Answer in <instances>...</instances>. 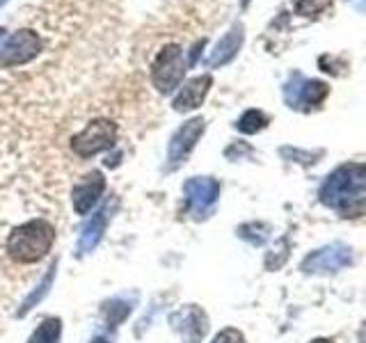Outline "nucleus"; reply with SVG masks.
<instances>
[{
    "mask_svg": "<svg viewBox=\"0 0 366 343\" xmlns=\"http://www.w3.org/2000/svg\"><path fill=\"white\" fill-rule=\"evenodd\" d=\"M318 197L341 217L366 215V163H346L330 172Z\"/></svg>",
    "mask_w": 366,
    "mask_h": 343,
    "instance_id": "1",
    "label": "nucleus"
},
{
    "mask_svg": "<svg viewBox=\"0 0 366 343\" xmlns=\"http://www.w3.org/2000/svg\"><path fill=\"white\" fill-rule=\"evenodd\" d=\"M55 229L44 217H34L11 229L7 238V254L16 263H37L51 252Z\"/></svg>",
    "mask_w": 366,
    "mask_h": 343,
    "instance_id": "2",
    "label": "nucleus"
},
{
    "mask_svg": "<svg viewBox=\"0 0 366 343\" xmlns=\"http://www.w3.org/2000/svg\"><path fill=\"white\" fill-rule=\"evenodd\" d=\"M119 129L110 119H94L89 121L80 133L71 137V151L78 158H92L101 151H108L117 142Z\"/></svg>",
    "mask_w": 366,
    "mask_h": 343,
    "instance_id": "3",
    "label": "nucleus"
},
{
    "mask_svg": "<svg viewBox=\"0 0 366 343\" xmlns=\"http://www.w3.org/2000/svg\"><path fill=\"white\" fill-rule=\"evenodd\" d=\"M188 62L183 60V51L179 44H167L163 51L156 55L152 64V83L160 94H172L179 85L183 76H186Z\"/></svg>",
    "mask_w": 366,
    "mask_h": 343,
    "instance_id": "4",
    "label": "nucleus"
},
{
    "mask_svg": "<svg viewBox=\"0 0 366 343\" xmlns=\"http://www.w3.org/2000/svg\"><path fill=\"white\" fill-rule=\"evenodd\" d=\"M330 96V85L323 80H309L300 74H293L284 85V101L286 106L300 112L318 110Z\"/></svg>",
    "mask_w": 366,
    "mask_h": 343,
    "instance_id": "5",
    "label": "nucleus"
},
{
    "mask_svg": "<svg viewBox=\"0 0 366 343\" xmlns=\"http://www.w3.org/2000/svg\"><path fill=\"white\" fill-rule=\"evenodd\" d=\"M41 49H44V39L39 32H34L30 28H21L16 32H11L5 39V44L0 46V69L28 64L41 53Z\"/></svg>",
    "mask_w": 366,
    "mask_h": 343,
    "instance_id": "6",
    "label": "nucleus"
},
{
    "mask_svg": "<svg viewBox=\"0 0 366 343\" xmlns=\"http://www.w3.org/2000/svg\"><path fill=\"white\" fill-rule=\"evenodd\" d=\"M183 194H186V202H188V209H190L192 217L204 220V217L211 215L217 197H220V183L211 177L190 179L186 186H183Z\"/></svg>",
    "mask_w": 366,
    "mask_h": 343,
    "instance_id": "7",
    "label": "nucleus"
},
{
    "mask_svg": "<svg viewBox=\"0 0 366 343\" xmlns=\"http://www.w3.org/2000/svg\"><path fill=\"white\" fill-rule=\"evenodd\" d=\"M350 263H352V249L348 245L332 243V245H325L312 252V254L302 261L300 268L305 272L325 274V272H339L341 268L350 266Z\"/></svg>",
    "mask_w": 366,
    "mask_h": 343,
    "instance_id": "8",
    "label": "nucleus"
},
{
    "mask_svg": "<svg viewBox=\"0 0 366 343\" xmlns=\"http://www.w3.org/2000/svg\"><path fill=\"white\" fill-rule=\"evenodd\" d=\"M169 323L181 334L183 343H199L206 332H209V316L197 304L179 309L177 314L169 316Z\"/></svg>",
    "mask_w": 366,
    "mask_h": 343,
    "instance_id": "9",
    "label": "nucleus"
},
{
    "mask_svg": "<svg viewBox=\"0 0 366 343\" xmlns=\"http://www.w3.org/2000/svg\"><path fill=\"white\" fill-rule=\"evenodd\" d=\"M204 129H206V121L202 117H197V119H188L174 135H172L169 154H167L169 167H179L181 163H186L188 156L192 154V149L197 146Z\"/></svg>",
    "mask_w": 366,
    "mask_h": 343,
    "instance_id": "10",
    "label": "nucleus"
},
{
    "mask_svg": "<svg viewBox=\"0 0 366 343\" xmlns=\"http://www.w3.org/2000/svg\"><path fill=\"white\" fill-rule=\"evenodd\" d=\"M106 190V177L99 169H92L80 179L71 190V202L78 215H87Z\"/></svg>",
    "mask_w": 366,
    "mask_h": 343,
    "instance_id": "11",
    "label": "nucleus"
},
{
    "mask_svg": "<svg viewBox=\"0 0 366 343\" xmlns=\"http://www.w3.org/2000/svg\"><path fill=\"white\" fill-rule=\"evenodd\" d=\"M211 85H213V78L209 74L188 80V83L181 87L179 94L174 96V103H172V106H174L177 112H190L194 108H199L206 94H209Z\"/></svg>",
    "mask_w": 366,
    "mask_h": 343,
    "instance_id": "12",
    "label": "nucleus"
},
{
    "mask_svg": "<svg viewBox=\"0 0 366 343\" xmlns=\"http://www.w3.org/2000/svg\"><path fill=\"white\" fill-rule=\"evenodd\" d=\"M240 46H243V26L236 23V26L215 44V49H213V53L209 57V64L211 66H222L227 62H232L236 57V53L240 51Z\"/></svg>",
    "mask_w": 366,
    "mask_h": 343,
    "instance_id": "13",
    "label": "nucleus"
},
{
    "mask_svg": "<svg viewBox=\"0 0 366 343\" xmlns=\"http://www.w3.org/2000/svg\"><path fill=\"white\" fill-rule=\"evenodd\" d=\"M106 222H108V211L103 209L99 211L92 220L85 222L83 227V232H80V238H78V254H87V252H92L97 245H99V240L103 238V229H106Z\"/></svg>",
    "mask_w": 366,
    "mask_h": 343,
    "instance_id": "14",
    "label": "nucleus"
},
{
    "mask_svg": "<svg viewBox=\"0 0 366 343\" xmlns=\"http://www.w3.org/2000/svg\"><path fill=\"white\" fill-rule=\"evenodd\" d=\"M62 323L60 318H46L39 323V327L32 332L28 343H60Z\"/></svg>",
    "mask_w": 366,
    "mask_h": 343,
    "instance_id": "15",
    "label": "nucleus"
},
{
    "mask_svg": "<svg viewBox=\"0 0 366 343\" xmlns=\"http://www.w3.org/2000/svg\"><path fill=\"white\" fill-rule=\"evenodd\" d=\"M268 114L266 112H261V110H247L243 117H240L236 121V129L240 133H245V135H254L259 131H263L268 126Z\"/></svg>",
    "mask_w": 366,
    "mask_h": 343,
    "instance_id": "16",
    "label": "nucleus"
},
{
    "mask_svg": "<svg viewBox=\"0 0 366 343\" xmlns=\"http://www.w3.org/2000/svg\"><path fill=\"white\" fill-rule=\"evenodd\" d=\"M101 312H103V316H106L108 327L114 329L126 316H129V312H131V302L122 300V297H114V300H108L106 304H103Z\"/></svg>",
    "mask_w": 366,
    "mask_h": 343,
    "instance_id": "17",
    "label": "nucleus"
},
{
    "mask_svg": "<svg viewBox=\"0 0 366 343\" xmlns=\"http://www.w3.org/2000/svg\"><path fill=\"white\" fill-rule=\"evenodd\" d=\"M332 7V0H297L295 3V14L305 19H318L320 14Z\"/></svg>",
    "mask_w": 366,
    "mask_h": 343,
    "instance_id": "18",
    "label": "nucleus"
},
{
    "mask_svg": "<svg viewBox=\"0 0 366 343\" xmlns=\"http://www.w3.org/2000/svg\"><path fill=\"white\" fill-rule=\"evenodd\" d=\"M53 277H55V272L51 270V272H49V274H46V277H44V279H41V282L37 284V289H34V291H32V293H30V295L26 297V302H23V307H21V312H19L21 316H23V314H26V312H28V309H30V307H34V304H37V302L41 300V297H44L46 293H49V286H51Z\"/></svg>",
    "mask_w": 366,
    "mask_h": 343,
    "instance_id": "19",
    "label": "nucleus"
},
{
    "mask_svg": "<svg viewBox=\"0 0 366 343\" xmlns=\"http://www.w3.org/2000/svg\"><path fill=\"white\" fill-rule=\"evenodd\" d=\"M213 343H247L245 337H243V332H238L234 327H227L222 332H217Z\"/></svg>",
    "mask_w": 366,
    "mask_h": 343,
    "instance_id": "20",
    "label": "nucleus"
},
{
    "mask_svg": "<svg viewBox=\"0 0 366 343\" xmlns=\"http://www.w3.org/2000/svg\"><path fill=\"white\" fill-rule=\"evenodd\" d=\"M346 3H350L357 11H366V0H346Z\"/></svg>",
    "mask_w": 366,
    "mask_h": 343,
    "instance_id": "21",
    "label": "nucleus"
},
{
    "mask_svg": "<svg viewBox=\"0 0 366 343\" xmlns=\"http://www.w3.org/2000/svg\"><path fill=\"white\" fill-rule=\"evenodd\" d=\"M312 343H335V341H332V339H314Z\"/></svg>",
    "mask_w": 366,
    "mask_h": 343,
    "instance_id": "22",
    "label": "nucleus"
},
{
    "mask_svg": "<svg viewBox=\"0 0 366 343\" xmlns=\"http://www.w3.org/2000/svg\"><path fill=\"white\" fill-rule=\"evenodd\" d=\"M247 3H249V0H243V5H247Z\"/></svg>",
    "mask_w": 366,
    "mask_h": 343,
    "instance_id": "23",
    "label": "nucleus"
}]
</instances>
